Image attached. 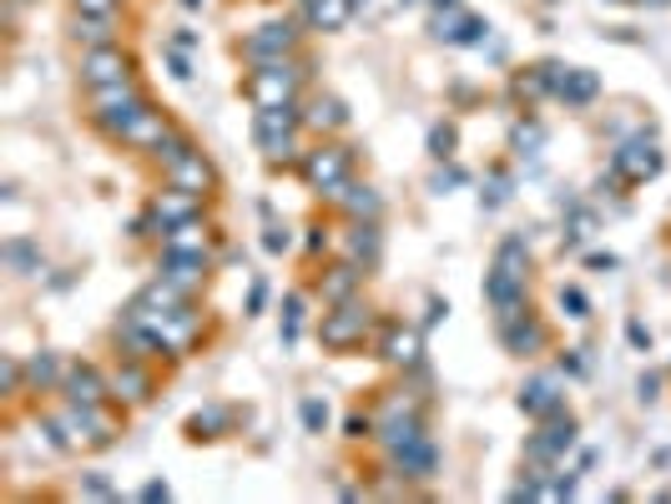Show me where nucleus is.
I'll return each instance as SVG.
<instances>
[{"label":"nucleus","instance_id":"49530a36","mask_svg":"<svg viewBox=\"0 0 671 504\" xmlns=\"http://www.w3.org/2000/svg\"><path fill=\"white\" fill-rule=\"evenodd\" d=\"M555 369H561L565 379H585V359H581V349H565V353H561V363H555Z\"/></svg>","mask_w":671,"mask_h":504},{"label":"nucleus","instance_id":"09e8293b","mask_svg":"<svg viewBox=\"0 0 671 504\" xmlns=\"http://www.w3.org/2000/svg\"><path fill=\"white\" fill-rule=\"evenodd\" d=\"M137 500H147V504H157V500H172V484H167V480H147L142 490H137Z\"/></svg>","mask_w":671,"mask_h":504},{"label":"nucleus","instance_id":"473e14b6","mask_svg":"<svg viewBox=\"0 0 671 504\" xmlns=\"http://www.w3.org/2000/svg\"><path fill=\"white\" fill-rule=\"evenodd\" d=\"M71 41L77 46H107V41H117V26H107V21H91V16H77L71 11Z\"/></svg>","mask_w":671,"mask_h":504},{"label":"nucleus","instance_id":"864d4df0","mask_svg":"<svg viewBox=\"0 0 671 504\" xmlns=\"http://www.w3.org/2000/svg\"><path fill=\"white\" fill-rule=\"evenodd\" d=\"M263 303H268V288L253 283V293H248V313H263Z\"/></svg>","mask_w":671,"mask_h":504},{"label":"nucleus","instance_id":"9d476101","mask_svg":"<svg viewBox=\"0 0 671 504\" xmlns=\"http://www.w3.org/2000/svg\"><path fill=\"white\" fill-rule=\"evenodd\" d=\"M495 339H500V349H505L510 359H540V353L555 343V329L540 319L535 308H525V313H515V319L495 323Z\"/></svg>","mask_w":671,"mask_h":504},{"label":"nucleus","instance_id":"6e6d98bb","mask_svg":"<svg viewBox=\"0 0 671 504\" xmlns=\"http://www.w3.org/2000/svg\"><path fill=\"white\" fill-rule=\"evenodd\" d=\"M434 11H454V6H460V0H430Z\"/></svg>","mask_w":671,"mask_h":504},{"label":"nucleus","instance_id":"8fccbe9b","mask_svg":"<svg viewBox=\"0 0 671 504\" xmlns=\"http://www.w3.org/2000/svg\"><path fill=\"white\" fill-rule=\"evenodd\" d=\"M627 339H631V349H641V353H651V329L641 319H631L627 323Z\"/></svg>","mask_w":671,"mask_h":504},{"label":"nucleus","instance_id":"a19ab883","mask_svg":"<svg viewBox=\"0 0 671 504\" xmlns=\"http://www.w3.org/2000/svg\"><path fill=\"white\" fill-rule=\"evenodd\" d=\"M293 228H288V222H273L268 218V228H263V248L273 252V258H283V252H293Z\"/></svg>","mask_w":671,"mask_h":504},{"label":"nucleus","instance_id":"3c124183","mask_svg":"<svg viewBox=\"0 0 671 504\" xmlns=\"http://www.w3.org/2000/svg\"><path fill=\"white\" fill-rule=\"evenodd\" d=\"M460 182H470V172H464V167H444V172H434V192H444V187H460Z\"/></svg>","mask_w":671,"mask_h":504},{"label":"nucleus","instance_id":"dca6fc26","mask_svg":"<svg viewBox=\"0 0 671 504\" xmlns=\"http://www.w3.org/2000/svg\"><path fill=\"white\" fill-rule=\"evenodd\" d=\"M333 252H339V258H349V263H359V268H369V273H374V268L384 263V232H379V222H363V218H353L343 232H333Z\"/></svg>","mask_w":671,"mask_h":504},{"label":"nucleus","instance_id":"052dcab7","mask_svg":"<svg viewBox=\"0 0 671 504\" xmlns=\"http://www.w3.org/2000/svg\"><path fill=\"white\" fill-rule=\"evenodd\" d=\"M298 6H309V0H298Z\"/></svg>","mask_w":671,"mask_h":504},{"label":"nucleus","instance_id":"4be33fe9","mask_svg":"<svg viewBox=\"0 0 671 504\" xmlns=\"http://www.w3.org/2000/svg\"><path fill=\"white\" fill-rule=\"evenodd\" d=\"M147 212H157V218L167 222V228H177V222H192V218H208V198H198V192H188V187H172L162 182L147 198Z\"/></svg>","mask_w":671,"mask_h":504},{"label":"nucleus","instance_id":"9b49d317","mask_svg":"<svg viewBox=\"0 0 671 504\" xmlns=\"http://www.w3.org/2000/svg\"><path fill=\"white\" fill-rule=\"evenodd\" d=\"M177 132H182V127H177V121L167 117V111H157L152 101H142V107L132 111V121L121 127L117 147H132V152H142V157H157Z\"/></svg>","mask_w":671,"mask_h":504},{"label":"nucleus","instance_id":"5fc2aeb1","mask_svg":"<svg viewBox=\"0 0 671 504\" xmlns=\"http://www.w3.org/2000/svg\"><path fill=\"white\" fill-rule=\"evenodd\" d=\"M172 46H177V51H192V46H198V36H192V31H188V26H182V31H177V36H172Z\"/></svg>","mask_w":671,"mask_h":504},{"label":"nucleus","instance_id":"72a5a7b5","mask_svg":"<svg viewBox=\"0 0 671 504\" xmlns=\"http://www.w3.org/2000/svg\"><path fill=\"white\" fill-rule=\"evenodd\" d=\"M26 394H31V389H26V363L6 353V359H0V399H6V404H21Z\"/></svg>","mask_w":671,"mask_h":504},{"label":"nucleus","instance_id":"5701e85b","mask_svg":"<svg viewBox=\"0 0 671 504\" xmlns=\"http://www.w3.org/2000/svg\"><path fill=\"white\" fill-rule=\"evenodd\" d=\"M26 363V389L31 394H61V379H67V359L56 349H36L31 359H21Z\"/></svg>","mask_w":671,"mask_h":504},{"label":"nucleus","instance_id":"7c9ffc66","mask_svg":"<svg viewBox=\"0 0 671 504\" xmlns=\"http://www.w3.org/2000/svg\"><path fill=\"white\" fill-rule=\"evenodd\" d=\"M0 258H6V268H11L16 278H46V258L31 238H11L0 248Z\"/></svg>","mask_w":671,"mask_h":504},{"label":"nucleus","instance_id":"c03bdc74","mask_svg":"<svg viewBox=\"0 0 671 504\" xmlns=\"http://www.w3.org/2000/svg\"><path fill=\"white\" fill-rule=\"evenodd\" d=\"M505 202H510V177L495 172V177H490V187H484V208H505Z\"/></svg>","mask_w":671,"mask_h":504},{"label":"nucleus","instance_id":"39448f33","mask_svg":"<svg viewBox=\"0 0 671 504\" xmlns=\"http://www.w3.org/2000/svg\"><path fill=\"white\" fill-rule=\"evenodd\" d=\"M303 81H309V67H303L298 56H278V61H263V67H253L242 77V97L253 101V111L293 107Z\"/></svg>","mask_w":671,"mask_h":504},{"label":"nucleus","instance_id":"4c0bfd02","mask_svg":"<svg viewBox=\"0 0 671 504\" xmlns=\"http://www.w3.org/2000/svg\"><path fill=\"white\" fill-rule=\"evenodd\" d=\"M454 147H460V132H454V121H434V132H430V157H434V162H454Z\"/></svg>","mask_w":671,"mask_h":504},{"label":"nucleus","instance_id":"1a4fd4ad","mask_svg":"<svg viewBox=\"0 0 671 504\" xmlns=\"http://www.w3.org/2000/svg\"><path fill=\"white\" fill-rule=\"evenodd\" d=\"M661 167H667V152H661L647 132H637V137H627V142L611 147V162H605V172L617 177L621 187H641V182H657Z\"/></svg>","mask_w":671,"mask_h":504},{"label":"nucleus","instance_id":"4d7b16f0","mask_svg":"<svg viewBox=\"0 0 671 504\" xmlns=\"http://www.w3.org/2000/svg\"><path fill=\"white\" fill-rule=\"evenodd\" d=\"M182 6H188V11H198V6H202V0H182Z\"/></svg>","mask_w":671,"mask_h":504},{"label":"nucleus","instance_id":"0eeeda50","mask_svg":"<svg viewBox=\"0 0 671 504\" xmlns=\"http://www.w3.org/2000/svg\"><path fill=\"white\" fill-rule=\"evenodd\" d=\"M575 444H581V419L571 409H561V414L535 424V434L525 439V460H530V470H555V464H565V454Z\"/></svg>","mask_w":671,"mask_h":504},{"label":"nucleus","instance_id":"f257e3e1","mask_svg":"<svg viewBox=\"0 0 671 504\" xmlns=\"http://www.w3.org/2000/svg\"><path fill=\"white\" fill-rule=\"evenodd\" d=\"M41 429L51 434V450L61 454H91V450H111L117 434L127 429V414H117L107 404H71L56 394V404L41 414Z\"/></svg>","mask_w":671,"mask_h":504},{"label":"nucleus","instance_id":"f03ea898","mask_svg":"<svg viewBox=\"0 0 671 504\" xmlns=\"http://www.w3.org/2000/svg\"><path fill=\"white\" fill-rule=\"evenodd\" d=\"M374 329H379V308L369 303V298H349V303H329L319 319V349L329 353V359H349V353L369 349L374 343Z\"/></svg>","mask_w":671,"mask_h":504},{"label":"nucleus","instance_id":"13d9d810","mask_svg":"<svg viewBox=\"0 0 671 504\" xmlns=\"http://www.w3.org/2000/svg\"><path fill=\"white\" fill-rule=\"evenodd\" d=\"M353 6H369V0H353Z\"/></svg>","mask_w":671,"mask_h":504},{"label":"nucleus","instance_id":"bf43d9fd","mask_svg":"<svg viewBox=\"0 0 671 504\" xmlns=\"http://www.w3.org/2000/svg\"><path fill=\"white\" fill-rule=\"evenodd\" d=\"M16 6H31V0H16Z\"/></svg>","mask_w":671,"mask_h":504},{"label":"nucleus","instance_id":"aec40b11","mask_svg":"<svg viewBox=\"0 0 671 504\" xmlns=\"http://www.w3.org/2000/svg\"><path fill=\"white\" fill-rule=\"evenodd\" d=\"M61 399H71V404H107V399H111L107 369H97V363H87V359H67Z\"/></svg>","mask_w":671,"mask_h":504},{"label":"nucleus","instance_id":"c85d7f7f","mask_svg":"<svg viewBox=\"0 0 671 504\" xmlns=\"http://www.w3.org/2000/svg\"><path fill=\"white\" fill-rule=\"evenodd\" d=\"M232 409L228 404H208L198 409V414H188V424H182V434L192 439V444H212V439H228L232 434Z\"/></svg>","mask_w":671,"mask_h":504},{"label":"nucleus","instance_id":"393cba45","mask_svg":"<svg viewBox=\"0 0 671 504\" xmlns=\"http://www.w3.org/2000/svg\"><path fill=\"white\" fill-rule=\"evenodd\" d=\"M434 36L450 46H480L484 36H490V21H484V16H470L464 6H454L450 16H434Z\"/></svg>","mask_w":671,"mask_h":504},{"label":"nucleus","instance_id":"a878e982","mask_svg":"<svg viewBox=\"0 0 671 504\" xmlns=\"http://www.w3.org/2000/svg\"><path fill=\"white\" fill-rule=\"evenodd\" d=\"M490 268H500V273L530 283V278H535V252H530V242L520 238V232H510V238L495 242V258H490Z\"/></svg>","mask_w":671,"mask_h":504},{"label":"nucleus","instance_id":"f8f14e48","mask_svg":"<svg viewBox=\"0 0 671 504\" xmlns=\"http://www.w3.org/2000/svg\"><path fill=\"white\" fill-rule=\"evenodd\" d=\"M107 379H111V404H121V409H142V404L157 399V363L121 359L117 353V363L107 369Z\"/></svg>","mask_w":671,"mask_h":504},{"label":"nucleus","instance_id":"7ed1b4c3","mask_svg":"<svg viewBox=\"0 0 671 504\" xmlns=\"http://www.w3.org/2000/svg\"><path fill=\"white\" fill-rule=\"evenodd\" d=\"M353 172H359V152H353L349 142H333V137H319L309 152L298 157V177H303V187L323 202L339 198L343 187L353 182Z\"/></svg>","mask_w":671,"mask_h":504},{"label":"nucleus","instance_id":"de8ad7c7","mask_svg":"<svg viewBox=\"0 0 671 504\" xmlns=\"http://www.w3.org/2000/svg\"><path fill=\"white\" fill-rule=\"evenodd\" d=\"M637 394H641V404H657V399H661V373H641Z\"/></svg>","mask_w":671,"mask_h":504},{"label":"nucleus","instance_id":"ddd939ff","mask_svg":"<svg viewBox=\"0 0 671 504\" xmlns=\"http://www.w3.org/2000/svg\"><path fill=\"white\" fill-rule=\"evenodd\" d=\"M137 77V61L127 46L107 41V46H91L81 51V87H111V81H132Z\"/></svg>","mask_w":671,"mask_h":504},{"label":"nucleus","instance_id":"603ef678","mask_svg":"<svg viewBox=\"0 0 671 504\" xmlns=\"http://www.w3.org/2000/svg\"><path fill=\"white\" fill-rule=\"evenodd\" d=\"M585 268H595V273H611V268H617V252H585Z\"/></svg>","mask_w":671,"mask_h":504},{"label":"nucleus","instance_id":"cd10ccee","mask_svg":"<svg viewBox=\"0 0 671 504\" xmlns=\"http://www.w3.org/2000/svg\"><path fill=\"white\" fill-rule=\"evenodd\" d=\"M595 97H601V77L585 67H565L561 71V87H555V101H565L571 111H585L595 107Z\"/></svg>","mask_w":671,"mask_h":504},{"label":"nucleus","instance_id":"4468645a","mask_svg":"<svg viewBox=\"0 0 671 504\" xmlns=\"http://www.w3.org/2000/svg\"><path fill=\"white\" fill-rule=\"evenodd\" d=\"M152 268H157L152 278L172 283L177 293H188V298H202V288L212 283V263H208V258H188V252H167V248H157Z\"/></svg>","mask_w":671,"mask_h":504},{"label":"nucleus","instance_id":"423d86ee","mask_svg":"<svg viewBox=\"0 0 671 504\" xmlns=\"http://www.w3.org/2000/svg\"><path fill=\"white\" fill-rule=\"evenodd\" d=\"M298 127H303V111L293 107H268V111H253V142L258 152H263L268 167H298Z\"/></svg>","mask_w":671,"mask_h":504},{"label":"nucleus","instance_id":"6ab92c4d","mask_svg":"<svg viewBox=\"0 0 671 504\" xmlns=\"http://www.w3.org/2000/svg\"><path fill=\"white\" fill-rule=\"evenodd\" d=\"M384 460H389V474H399L404 484H430L440 474V444H434V434H424L414 444H404V450L384 454Z\"/></svg>","mask_w":671,"mask_h":504},{"label":"nucleus","instance_id":"bb28decb","mask_svg":"<svg viewBox=\"0 0 671 504\" xmlns=\"http://www.w3.org/2000/svg\"><path fill=\"white\" fill-rule=\"evenodd\" d=\"M303 127H309L313 137H333V132H343V127H349V107H343L339 97H329V91H319V97H309Z\"/></svg>","mask_w":671,"mask_h":504},{"label":"nucleus","instance_id":"f3484780","mask_svg":"<svg viewBox=\"0 0 671 504\" xmlns=\"http://www.w3.org/2000/svg\"><path fill=\"white\" fill-rule=\"evenodd\" d=\"M298 51V31L293 21H263L258 31H248L238 41V56L242 61H253V67H263V61H278V56H293Z\"/></svg>","mask_w":671,"mask_h":504},{"label":"nucleus","instance_id":"ea45409f","mask_svg":"<svg viewBox=\"0 0 671 504\" xmlns=\"http://www.w3.org/2000/svg\"><path fill=\"white\" fill-rule=\"evenodd\" d=\"M81 494H87V500H121V490L101 470H81Z\"/></svg>","mask_w":671,"mask_h":504},{"label":"nucleus","instance_id":"58836bf2","mask_svg":"<svg viewBox=\"0 0 671 504\" xmlns=\"http://www.w3.org/2000/svg\"><path fill=\"white\" fill-rule=\"evenodd\" d=\"M71 11H77V16H91V21H107V26H117V16H121V0H71Z\"/></svg>","mask_w":671,"mask_h":504},{"label":"nucleus","instance_id":"e433bc0d","mask_svg":"<svg viewBox=\"0 0 671 504\" xmlns=\"http://www.w3.org/2000/svg\"><path fill=\"white\" fill-rule=\"evenodd\" d=\"M298 419H303V429H309V434H323V429H329V419H333L329 399L303 394V399H298Z\"/></svg>","mask_w":671,"mask_h":504},{"label":"nucleus","instance_id":"20e7f679","mask_svg":"<svg viewBox=\"0 0 671 504\" xmlns=\"http://www.w3.org/2000/svg\"><path fill=\"white\" fill-rule=\"evenodd\" d=\"M152 162L162 167V182L188 187V192H198V198H212V192H218V167H212V157L202 152L188 132H177Z\"/></svg>","mask_w":671,"mask_h":504},{"label":"nucleus","instance_id":"a211bd4d","mask_svg":"<svg viewBox=\"0 0 671 504\" xmlns=\"http://www.w3.org/2000/svg\"><path fill=\"white\" fill-rule=\"evenodd\" d=\"M363 283H369V268H359V263H349V258H339V252H333V263L313 278L309 293L329 308V303H349V298H359Z\"/></svg>","mask_w":671,"mask_h":504},{"label":"nucleus","instance_id":"2eb2a0df","mask_svg":"<svg viewBox=\"0 0 671 504\" xmlns=\"http://www.w3.org/2000/svg\"><path fill=\"white\" fill-rule=\"evenodd\" d=\"M520 414L525 419H551V414H561L565 409V373L561 369H545V373H530L525 384H520Z\"/></svg>","mask_w":671,"mask_h":504},{"label":"nucleus","instance_id":"79ce46f5","mask_svg":"<svg viewBox=\"0 0 671 504\" xmlns=\"http://www.w3.org/2000/svg\"><path fill=\"white\" fill-rule=\"evenodd\" d=\"M561 308H565V319H575V323L591 319V298H585V288H575V283L561 288Z\"/></svg>","mask_w":671,"mask_h":504},{"label":"nucleus","instance_id":"c9c22d12","mask_svg":"<svg viewBox=\"0 0 671 504\" xmlns=\"http://www.w3.org/2000/svg\"><path fill=\"white\" fill-rule=\"evenodd\" d=\"M510 147H515V157H535L545 147V127L540 121H515L510 127Z\"/></svg>","mask_w":671,"mask_h":504},{"label":"nucleus","instance_id":"a18cd8bd","mask_svg":"<svg viewBox=\"0 0 671 504\" xmlns=\"http://www.w3.org/2000/svg\"><path fill=\"white\" fill-rule=\"evenodd\" d=\"M167 67H172V77H177V81H192V61H188V51H177V46H167Z\"/></svg>","mask_w":671,"mask_h":504},{"label":"nucleus","instance_id":"2f4dec72","mask_svg":"<svg viewBox=\"0 0 671 504\" xmlns=\"http://www.w3.org/2000/svg\"><path fill=\"white\" fill-rule=\"evenodd\" d=\"M303 323H309V293H288L283 298V329H278L283 349H293V343L303 339Z\"/></svg>","mask_w":671,"mask_h":504},{"label":"nucleus","instance_id":"f704fd0d","mask_svg":"<svg viewBox=\"0 0 671 504\" xmlns=\"http://www.w3.org/2000/svg\"><path fill=\"white\" fill-rule=\"evenodd\" d=\"M595 232V208H585V202H565V242H585Z\"/></svg>","mask_w":671,"mask_h":504},{"label":"nucleus","instance_id":"b1692460","mask_svg":"<svg viewBox=\"0 0 671 504\" xmlns=\"http://www.w3.org/2000/svg\"><path fill=\"white\" fill-rule=\"evenodd\" d=\"M333 208L343 212V222H353V218L379 222V218H384V198H379V187L374 182H359V177H353L339 198H333Z\"/></svg>","mask_w":671,"mask_h":504},{"label":"nucleus","instance_id":"c756f323","mask_svg":"<svg viewBox=\"0 0 671 504\" xmlns=\"http://www.w3.org/2000/svg\"><path fill=\"white\" fill-rule=\"evenodd\" d=\"M353 11H359L353 0H309V6H303V21H309L313 31H343V26L353 21Z\"/></svg>","mask_w":671,"mask_h":504},{"label":"nucleus","instance_id":"6e6552de","mask_svg":"<svg viewBox=\"0 0 671 504\" xmlns=\"http://www.w3.org/2000/svg\"><path fill=\"white\" fill-rule=\"evenodd\" d=\"M369 349H374V359L384 363V369L414 373L419 363H424V329H414V323H404V319H379Z\"/></svg>","mask_w":671,"mask_h":504},{"label":"nucleus","instance_id":"37998d69","mask_svg":"<svg viewBox=\"0 0 671 504\" xmlns=\"http://www.w3.org/2000/svg\"><path fill=\"white\" fill-rule=\"evenodd\" d=\"M303 252H309V258H319V252H333V232L323 228V222H309V228H303Z\"/></svg>","mask_w":671,"mask_h":504},{"label":"nucleus","instance_id":"412c9836","mask_svg":"<svg viewBox=\"0 0 671 504\" xmlns=\"http://www.w3.org/2000/svg\"><path fill=\"white\" fill-rule=\"evenodd\" d=\"M484 303H490L495 323H505V319H515V313H525V308H535V303H530V283L500 273V268H490V273H484Z\"/></svg>","mask_w":671,"mask_h":504}]
</instances>
